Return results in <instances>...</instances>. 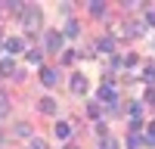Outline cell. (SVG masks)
I'll use <instances>...</instances> for the list:
<instances>
[{
  "label": "cell",
  "instance_id": "cell-1",
  "mask_svg": "<svg viewBox=\"0 0 155 149\" xmlns=\"http://www.w3.org/2000/svg\"><path fill=\"white\" fill-rule=\"evenodd\" d=\"M99 103H102V109H109V112L118 109V93H115V87H109V84L99 87Z\"/></svg>",
  "mask_w": 155,
  "mask_h": 149
},
{
  "label": "cell",
  "instance_id": "cell-2",
  "mask_svg": "<svg viewBox=\"0 0 155 149\" xmlns=\"http://www.w3.org/2000/svg\"><path fill=\"white\" fill-rule=\"evenodd\" d=\"M22 22H25V28H28V31L34 34L37 28H41V22H44V16H41V9H37V6H31V3H28V9H25V16H22Z\"/></svg>",
  "mask_w": 155,
  "mask_h": 149
},
{
  "label": "cell",
  "instance_id": "cell-3",
  "mask_svg": "<svg viewBox=\"0 0 155 149\" xmlns=\"http://www.w3.org/2000/svg\"><path fill=\"white\" fill-rule=\"evenodd\" d=\"M3 50H6L9 56L25 53V41H22V37H6V41H3Z\"/></svg>",
  "mask_w": 155,
  "mask_h": 149
},
{
  "label": "cell",
  "instance_id": "cell-4",
  "mask_svg": "<svg viewBox=\"0 0 155 149\" xmlns=\"http://www.w3.org/2000/svg\"><path fill=\"white\" fill-rule=\"evenodd\" d=\"M47 50L50 53H59L62 50V31H47Z\"/></svg>",
  "mask_w": 155,
  "mask_h": 149
},
{
  "label": "cell",
  "instance_id": "cell-5",
  "mask_svg": "<svg viewBox=\"0 0 155 149\" xmlns=\"http://www.w3.org/2000/svg\"><path fill=\"white\" fill-rule=\"evenodd\" d=\"M41 84L44 87H56L59 84V71L56 68H41Z\"/></svg>",
  "mask_w": 155,
  "mask_h": 149
},
{
  "label": "cell",
  "instance_id": "cell-6",
  "mask_svg": "<svg viewBox=\"0 0 155 149\" xmlns=\"http://www.w3.org/2000/svg\"><path fill=\"white\" fill-rule=\"evenodd\" d=\"M71 93H78V96H84L87 93V78H84V74H71Z\"/></svg>",
  "mask_w": 155,
  "mask_h": 149
},
{
  "label": "cell",
  "instance_id": "cell-7",
  "mask_svg": "<svg viewBox=\"0 0 155 149\" xmlns=\"http://www.w3.org/2000/svg\"><path fill=\"white\" fill-rule=\"evenodd\" d=\"M53 134H56V140H68V137H71V124L68 121H56Z\"/></svg>",
  "mask_w": 155,
  "mask_h": 149
},
{
  "label": "cell",
  "instance_id": "cell-8",
  "mask_svg": "<svg viewBox=\"0 0 155 149\" xmlns=\"http://www.w3.org/2000/svg\"><path fill=\"white\" fill-rule=\"evenodd\" d=\"M37 106H41V112H44V115H56V103H53L50 96H44L41 103H37Z\"/></svg>",
  "mask_w": 155,
  "mask_h": 149
},
{
  "label": "cell",
  "instance_id": "cell-9",
  "mask_svg": "<svg viewBox=\"0 0 155 149\" xmlns=\"http://www.w3.org/2000/svg\"><path fill=\"white\" fill-rule=\"evenodd\" d=\"M25 59H28L31 65H41V62H44V53H41L37 47H34V50H28V53H25Z\"/></svg>",
  "mask_w": 155,
  "mask_h": 149
},
{
  "label": "cell",
  "instance_id": "cell-10",
  "mask_svg": "<svg viewBox=\"0 0 155 149\" xmlns=\"http://www.w3.org/2000/svg\"><path fill=\"white\" fill-rule=\"evenodd\" d=\"M90 12H93V16H106V3H102V0H90Z\"/></svg>",
  "mask_w": 155,
  "mask_h": 149
},
{
  "label": "cell",
  "instance_id": "cell-11",
  "mask_svg": "<svg viewBox=\"0 0 155 149\" xmlns=\"http://www.w3.org/2000/svg\"><path fill=\"white\" fill-rule=\"evenodd\" d=\"M62 34H65V37H78V34H81V25H78V22L71 19V22L65 25V31H62Z\"/></svg>",
  "mask_w": 155,
  "mask_h": 149
},
{
  "label": "cell",
  "instance_id": "cell-12",
  "mask_svg": "<svg viewBox=\"0 0 155 149\" xmlns=\"http://www.w3.org/2000/svg\"><path fill=\"white\" fill-rule=\"evenodd\" d=\"M99 50H102V53H115V37H102V41H99Z\"/></svg>",
  "mask_w": 155,
  "mask_h": 149
},
{
  "label": "cell",
  "instance_id": "cell-13",
  "mask_svg": "<svg viewBox=\"0 0 155 149\" xmlns=\"http://www.w3.org/2000/svg\"><path fill=\"white\" fill-rule=\"evenodd\" d=\"M0 74H16V65H12V59H3V62H0Z\"/></svg>",
  "mask_w": 155,
  "mask_h": 149
},
{
  "label": "cell",
  "instance_id": "cell-14",
  "mask_svg": "<svg viewBox=\"0 0 155 149\" xmlns=\"http://www.w3.org/2000/svg\"><path fill=\"white\" fill-rule=\"evenodd\" d=\"M87 115H90V118H99V115H102V103H90V106H87Z\"/></svg>",
  "mask_w": 155,
  "mask_h": 149
},
{
  "label": "cell",
  "instance_id": "cell-15",
  "mask_svg": "<svg viewBox=\"0 0 155 149\" xmlns=\"http://www.w3.org/2000/svg\"><path fill=\"white\" fill-rule=\"evenodd\" d=\"M99 149H118L115 137H102V140H99Z\"/></svg>",
  "mask_w": 155,
  "mask_h": 149
},
{
  "label": "cell",
  "instance_id": "cell-16",
  "mask_svg": "<svg viewBox=\"0 0 155 149\" xmlns=\"http://www.w3.org/2000/svg\"><path fill=\"white\" fill-rule=\"evenodd\" d=\"M127 34H143V22H127Z\"/></svg>",
  "mask_w": 155,
  "mask_h": 149
},
{
  "label": "cell",
  "instance_id": "cell-17",
  "mask_svg": "<svg viewBox=\"0 0 155 149\" xmlns=\"http://www.w3.org/2000/svg\"><path fill=\"white\" fill-rule=\"evenodd\" d=\"M16 134H19V137H31V127H28L25 121H19V124H16Z\"/></svg>",
  "mask_w": 155,
  "mask_h": 149
},
{
  "label": "cell",
  "instance_id": "cell-18",
  "mask_svg": "<svg viewBox=\"0 0 155 149\" xmlns=\"http://www.w3.org/2000/svg\"><path fill=\"white\" fill-rule=\"evenodd\" d=\"M28 149H50L44 140H41V137H31V143H28Z\"/></svg>",
  "mask_w": 155,
  "mask_h": 149
},
{
  "label": "cell",
  "instance_id": "cell-19",
  "mask_svg": "<svg viewBox=\"0 0 155 149\" xmlns=\"http://www.w3.org/2000/svg\"><path fill=\"white\" fill-rule=\"evenodd\" d=\"M146 143H149V146H155V121L146 127Z\"/></svg>",
  "mask_w": 155,
  "mask_h": 149
},
{
  "label": "cell",
  "instance_id": "cell-20",
  "mask_svg": "<svg viewBox=\"0 0 155 149\" xmlns=\"http://www.w3.org/2000/svg\"><path fill=\"white\" fill-rule=\"evenodd\" d=\"M140 143H143V140H140L137 134H130V137H127V149H140Z\"/></svg>",
  "mask_w": 155,
  "mask_h": 149
},
{
  "label": "cell",
  "instance_id": "cell-21",
  "mask_svg": "<svg viewBox=\"0 0 155 149\" xmlns=\"http://www.w3.org/2000/svg\"><path fill=\"white\" fill-rule=\"evenodd\" d=\"M74 59H78V53H74V50H65V53H62V62H65V65H71Z\"/></svg>",
  "mask_w": 155,
  "mask_h": 149
},
{
  "label": "cell",
  "instance_id": "cell-22",
  "mask_svg": "<svg viewBox=\"0 0 155 149\" xmlns=\"http://www.w3.org/2000/svg\"><path fill=\"white\" fill-rule=\"evenodd\" d=\"M143 81H146V84H155V68H152V65L143 71Z\"/></svg>",
  "mask_w": 155,
  "mask_h": 149
},
{
  "label": "cell",
  "instance_id": "cell-23",
  "mask_svg": "<svg viewBox=\"0 0 155 149\" xmlns=\"http://www.w3.org/2000/svg\"><path fill=\"white\" fill-rule=\"evenodd\" d=\"M143 103H155V87H149L146 96H143Z\"/></svg>",
  "mask_w": 155,
  "mask_h": 149
},
{
  "label": "cell",
  "instance_id": "cell-24",
  "mask_svg": "<svg viewBox=\"0 0 155 149\" xmlns=\"http://www.w3.org/2000/svg\"><path fill=\"white\" fill-rule=\"evenodd\" d=\"M124 65H137V53H127L124 56Z\"/></svg>",
  "mask_w": 155,
  "mask_h": 149
},
{
  "label": "cell",
  "instance_id": "cell-25",
  "mask_svg": "<svg viewBox=\"0 0 155 149\" xmlns=\"http://www.w3.org/2000/svg\"><path fill=\"white\" fill-rule=\"evenodd\" d=\"M146 22H149L152 28H155V9H149V16H146Z\"/></svg>",
  "mask_w": 155,
  "mask_h": 149
},
{
  "label": "cell",
  "instance_id": "cell-26",
  "mask_svg": "<svg viewBox=\"0 0 155 149\" xmlns=\"http://www.w3.org/2000/svg\"><path fill=\"white\" fill-rule=\"evenodd\" d=\"M3 112H6V96L0 93V115H3Z\"/></svg>",
  "mask_w": 155,
  "mask_h": 149
},
{
  "label": "cell",
  "instance_id": "cell-27",
  "mask_svg": "<svg viewBox=\"0 0 155 149\" xmlns=\"http://www.w3.org/2000/svg\"><path fill=\"white\" fill-rule=\"evenodd\" d=\"M0 6H3V3H0Z\"/></svg>",
  "mask_w": 155,
  "mask_h": 149
}]
</instances>
